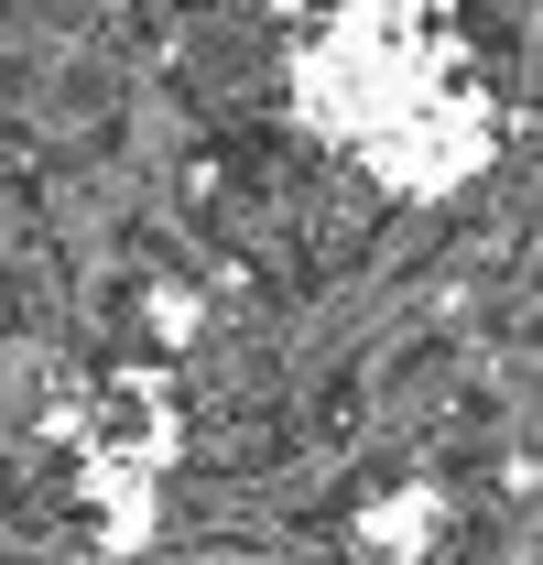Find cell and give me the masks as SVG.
Masks as SVG:
<instances>
[{
    "instance_id": "6da1fadb",
    "label": "cell",
    "mask_w": 543,
    "mask_h": 565,
    "mask_svg": "<svg viewBox=\"0 0 543 565\" xmlns=\"http://www.w3.org/2000/svg\"><path fill=\"white\" fill-rule=\"evenodd\" d=\"M174 565H272V555H239V544H228V555H174Z\"/></svg>"
}]
</instances>
